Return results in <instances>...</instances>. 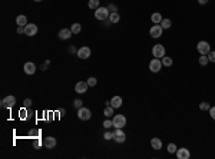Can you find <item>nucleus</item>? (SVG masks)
<instances>
[{
	"label": "nucleus",
	"mask_w": 215,
	"mask_h": 159,
	"mask_svg": "<svg viewBox=\"0 0 215 159\" xmlns=\"http://www.w3.org/2000/svg\"><path fill=\"white\" fill-rule=\"evenodd\" d=\"M109 14H111V12H109L108 7H98V9L95 10V17H96L98 20L109 19Z\"/></svg>",
	"instance_id": "obj_1"
},
{
	"label": "nucleus",
	"mask_w": 215,
	"mask_h": 159,
	"mask_svg": "<svg viewBox=\"0 0 215 159\" xmlns=\"http://www.w3.org/2000/svg\"><path fill=\"white\" fill-rule=\"evenodd\" d=\"M112 133H113V140L118 142V143H122L126 139V135H125V132L122 131V128H115V131Z\"/></svg>",
	"instance_id": "obj_2"
},
{
	"label": "nucleus",
	"mask_w": 215,
	"mask_h": 159,
	"mask_svg": "<svg viewBox=\"0 0 215 159\" xmlns=\"http://www.w3.org/2000/svg\"><path fill=\"white\" fill-rule=\"evenodd\" d=\"M14 105H16V98H14L13 95H9V96H6L2 100V108L3 109H12Z\"/></svg>",
	"instance_id": "obj_3"
},
{
	"label": "nucleus",
	"mask_w": 215,
	"mask_h": 159,
	"mask_svg": "<svg viewBox=\"0 0 215 159\" xmlns=\"http://www.w3.org/2000/svg\"><path fill=\"white\" fill-rule=\"evenodd\" d=\"M112 123H113V128H123L126 125V117L123 115H115L112 117Z\"/></svg>",
	"instance_id": "obj_4"
},
{
	"label": "nucleus",
	"mask_w": 215,
	"mask_h": 159,
	"mask_svg": "<svg viewBox=\"0 0 215 159\" xmlns=\"http://www.w3.org/2000/svg\"><path fill=\"white\" fill-rule=\"evenodd\" d=\"M78 117H79L80 121H89L90 117H92V112L89 110L88 108H79L78 109Z\"/></svg>",
	"instance_id": "obj_5"
},
{
	"label": "nucleus",
	"mask_w": 215,
	"mask_h": 159,
	"mask_svg": "<svg viewBox=\"0 0 215 159\" xmlns=\"http://www.w3.org/2000/svg\"><path fill=\"white\" fill-rule=\"evenodd\" d=\"M196 49H198V52H199L201 55H208V53L211 52L210 43L205 42V40H201V42H198V45H196Z\"/></svg>",
	"instance_id": "obj_6"
},
{
	"label": "nucleus",
	"mask_w": 215,
	"mask_h": 159,
	"mask_svg": "<svg viewBox=\"0 0 215 159\" xmlns=\"http://www.w3.org/2000/svg\"><path fill=\"white\" fill-rule=\"evenodd\" d=\"M152 55H154V57H156V59H162V57L165 56V47L162 46V45H155V46L152 47Z\"/></svg>",
	"instance_id": "obj_7"
},
{
	"label": "nucleus",
	"mask_w": 215,
	"mask_h": 159,
	"mask_svg": "<svg viewBox=\"0 0 215 159\" xmlns=\"http://www.w3.org/2000/svg\"><path fill=\"white\" fill-rule=\"evenodd\" d=\"M162 32H164V29H162L161 24H154V26L151 27V30H149V34L154 39H158V38L162 36Z\"/></svg>",
	"instance_id": "obj_8"
},
{
	"label": "nucleus",
	"mask_w": 215,
	"mask_h": 159,
	"mask_svg": "<svg viewBox=\"0 0 215 159\" xmlns=\"http://www.w3.org/2000/svg\"><path fill=\"white\" fill-rule=\"evenodd\" d=\"M76 55H78V57H79V59H89V57H90V55H92V50H90L88 46H82L79 50H78V53H76Z\"/></svg>",
	"instance_id": "obj_9"
},
{
	"label": "nucleus",
	"mask_w": 215,
	"mask_h": 159,
	"mask_svg": "<svg viewBox=\"0 0 215 159\" xmlns=\"http://www.w3.org/2000/svg\"><path fill=\"white\" fill-rule=\"evenodd\" d=\"M161 67H162V62L159 60V59H152V60L149 62V69L151 72H154V73H158L159 70H161Z\"/></svg>",
	"instance_id": "obj_10"
},
{
	"label": "nucleus",
	"mask_w": 215,
	"mask_h": 159,
	"mask_svg": "<svg viewBox=\"0 0 215 159\" xmlns=\"http://www.w3.org/2000/svg\"><path fill=\"white\" fill-rule=\"evenodd\" d=\"M57 140L56 138H53V136H47V138H45L43 139V146L46 148V149H53L55 146H56Z\"/></svg>",
	"instance_id": "obj_11"
},
{
	"label": "nucleus",
	"mask_w": 215,
	"mask_h": 159,
	"mask_svg": "<svg viewBox=\"0 0 215 159\" xmlns=\"http://www.w3.org/2000/svg\"><path fill=\"white\" fill-rule=\"evenodd\" d=\"M38 33V26L35 23H27L24 26V34L26 36H35Z\"/></svg>",
	"instance_id": "obj_12"
},
{
	"label": "nucleus",
	"mask_w": 215,
	"mask_h": 159,
	"mask_svg": "<svg viewBox=\"0 0 215 159\" xmlns=\"http://www.w3.org/2000/svg\"><path fill=\"white\" fill-rule=\"evenodd\" d=\"M177 158L178 159H189L191 158V154L187 148H181V149H177Z\"/></svg>",
	"instance_id": "obj_13"
},
{
	"label": "nucleus",
	"mask_w": 215,
	"mask_h": 159,
	"mask_svg": "<svg viewBox=\"0 0 215 159\" xmlns=\"http://www.w3.org/2000/svg\"><path fill=\"white\" fill-rule=\"evenodd\" d=\"M23 69H24V73H26V75H33V73L36 72V65H35L33 62H27V63H24Z\"/></svg>",
	"instance_id": "obj_14"
},
{
	"label": "nucleus",
	"mask_w": 215,
	"mask_h": 159,
	"mask_svg": "<svg viewBox=\"0 0 215 159\" xmlns=\"http://www.w3.org/2000/svg\"><path fill=\"white\" fill-rule=\"evenodd\" d=\"M88 82H78L75 86V90L78 92V93H85L86 90H88Z\"/></svg>",
	"instance_id": "obj_15"
},
{
	"label": "nucleus",
	"mask_w": 215,
	"mask_h": 159,
	"mask_svg": "<svg viewBox=\"0 0 215 159\" xmlns=\"http://www.w3.org/2000/svg\"><path fill=\"white\" fill-rule=\"evenodd\" d=\"M72 30L70 29H62L60 32H59V39H62V40H67V39L72 38Z\"/></svg>",
	"instance_id": "obj_16"
},
{
	"label": "nucleus",
	"mask_w": 215,
	"mask_h": 159,
	"mask_svg": "<svg viewBox=\"0 0 215 159\" xmlns=\"http://www.w3.org/2000/svg\"><path fill=\"white\" fill-rule=\"evenodd\" d=\"M111 106H112L113 109H118L122 106V98L121 96H113L112 100H111Z\"/></svg>",
	"instance_id": "obj_17"
},
{
	"label": "nucleus",
	"mask_w": 215,
	"mask_h": 159,
	"mask_svg": "<svg viewBox=\"0 0 215 159\" xmlns=\"http://www.w3.org/2000/svg\"><path fill=\"white\" fill-rule=\"evenodd\" d=\"M151 146H152L155 150H159L162 148V140L159 139V138H152V139H151Z\"/></svg>",
	"instance_id": "obj_18"
},
{
	"label": "nucleus",
	"mask_w": 215,
	"mask_h": 159,
	"mask_svg": "<svg viewBox=\"0 0 215 159\" xmlns=\"http://www.w3.org/2000/svg\"><path fill=\"white\" fill-rule=\"evenodd\" d=\"M16 23L19 24V26H22V27H24V26L27 24V17H26L24 14H19V16L16 17Z\"/></svg>",
	"instance_id": "obj_19"
},
{
	"label": "nucleus",
	"mask_w": 215,
	"mask_h": 159,
	"mask_svg": "<svg viewBox=\"0 0 215 159\" xmlns=\"http://www.w3.org/2000/svg\"><path fill=\"white\" fill-rule=\"evenodd\" d=\"M119 20H121V16H119L118 12H112V13L109 14V22L111 23H118Z\"/></svg>",
	"instance_id": "obj_20"
},
{
	"label": "nucleus",
	"mask_w": 215,
	"mask_h": 159,
	"mask_svg": "<svg viewBox=\"0 0 215 159\" xmlns=\"http://www.w3.org/2000/svg\"><path fill=\"white\" fill-rule=\"evenodd\" d=\"M151 20H152V23L155 24H161V22H162V16H161V13H154L152 16H151Z\"/></svg>",
	"instance_id": "obj_21"
},
{
	"label": "nucleus",
	"mask_w": 215,
	"mask_h": 159,
	"mask_svg": "<svg viewBox=\"0 0 215 159\" xmlns=\"http://www.w3.org/2000/svg\"><path fill=\"white\" fill-rule=\"evenodd\" d=\"M70 30H72L73 34H78V33H80V30H82V26H80V23H73L72 27H70Z\"/></svg>",
	"instance_id": "obj_22"
},
{
	"label": "nucleus",
	"mask_w": 215,
	"mask_h": 159,
	"mask_svg": "<svg viewBox=\"0 0 215 159\" xmlns=\"http://www.w3.org/2000/svg\"><path fill=\"white\" fill-rule=\"evenodd\" d=\"M173 60H172V57H169V56H164L162 57V65L166 66V67H169V66H172Z\"/></svg>",
	"instance_id": "obj_23"
},
{
	"label": "nucleus",
	"mask_w": 215,
	"mask_h": 159,
	"mask_svg": "<svg viewBox=\"0 0 215 159\" xmlns=\"http://www.w3.org/2000/svg\"><path fill=\"white\" fill-rule=\"evenodd\" d=\"M99 0H89V3H88V6H89V9H93V10H96L99 7Z\"/></svg>",
	"instance_id": "obj_24"
},
{
	"label": "nucleus",
	"mask_w": 215,
	"mask_h": 159,
	"mask_svg": "<svg viewBox=\"0 0 215 159\" xmlns=\"http://www.w3.org/2000/svg\"><path fill=\"white\" fill-rule=\"evenodd\" d=\"M103 115H105L106 117H109V116H112V115H113V108L111 106V105L105 108V110H103Z\"/></svg>",
	"instance_id": "obj_25"
},
{
	"label": "nucleus",
	"mask_w": 215,
	"mask_h": 159,
	"mask_svg": "<svg viewBox=\"0 0 215 159\" xmlns=\"http://www.w3.org/2000/svg\"><path fill=\"white\" fill-rule=\"evenodd\" d=\"M171 24H172V22H171L169 19H162V22H161L162 29H169V27H171Z\"/></svg>",
	"instance_id": "obj_26"
},
{
	"label": "nucleus",
	"mask_w": 215,
	"mask_h": 159,
	"mask_svg": "<svg viewBox=\"0 0 215 159\" xmlns=\"http://www.w3.org/2000/svg\"><path fill=\"white\" fill-rule=\"evenodd\" d=\"M208 56H206V55H201V57H199V65L201 66H206L208 65Z\"/></svg>",
	"instance_id": "obj_27"
},
{
	"label": "nucleus",
	"mask_w": 215,
	"mask_h": 159,
	"mask_svg": "<svg viewBox=\"0 0 215 159\" xmlns=\"http://www.w3.org/2000/svg\"><path fill=\"white\" fill-rule=\"evenodd\" d=\"M177 145H175V143H169L168 145V152L169 154H177Z\"/></svg>",
	"instance_id": "obj_28"
},
{
	"label": "nucleus",
	"mask_w": 215,
	"mask_h": 159,
	"mask_svg": "<svg viewBox=\"0 0 215 159\" xmlns=\"http://www.w3.org/2000/svg\"><path fill=\"white\" fill-rule=\"evenodd\" d=\"M86 82H88V85L90 86V88H92V86H96V82H98V80H96V78L90 76V78H89V79L86 80Z\"/></svg>",
	"instance_id": "obj_29"
},
{
	"label": "nucleus",
	"mask_w": 215,
	"mask_h": 159,
	"mask_svg": "<svg viewBox=\"0 0 215 159\" xmlns=\"http://www.w3.org/2000/svg\"><path fill=\"white\" fill-rule=\"evenodd\" d=\"M210 103H206V102H201L199 103V109H201V110H210Z\"/></svg>",
	"instance_id": "obj_30"
},
{
	"label": "nucleus",
	"mask_w": 215,
	"mask_h": 159,
	"mask_svg": "<svg viewBox=\"0 0 215 159\" xmlns=\"http://www.w3.org/2000/svg\"><path fill=\"white\" fill-rule=\"evenodd\" d=\"M82 100L80 99H76V100H73V108H76V109H79V108H82Z\"/></svg>",
	"instance_id": "obj_31"
},
{
	"label": "nucleus",
	"mask_w": 215,
	"mask_h": 159,
	"mask_svg": "<svg viewBox=\"0 0 215 159\" xmlns=\"http://www.w3.org/2000/svg\"><path fill=\"white\" fill-rule=\"evenodd\" d=\"M103 138H105L106 140H111V139H113V133L108 131V132H105V133H103Z\"/></svg>",
	"instance_id": "obj_32"
},
{
	"label": "nucleus",
	"mask_w": 215,
	"mask_h": 159,
	"mask_svg": "<svg viewBox=\"0 0 215 159\" xmlns=\"http://www.w3.org/2000/svg\"><path fill=\"white\" fill-rule=\"evenodd\" d=\"M206 56H208V60H210V62H214V63H215V52L211 50L210 53L206 55Z\"/></svg>",
	"instance_id": "obj_33"
},
{
	"label": "nucleus",
	"mask_w": 215,
	"mask_h": 159,
	"mask_svg": "<svg viewBox=\"0 0 215 159\" xmlns=\"http://www.w3.org/2000/svg\"><path fill=\"white\" fill-rule=\"evenodd\" d=\"M112 126H113L112 121H109V119H106V121L103 122V128H106V129H109V128H112Z\"/></svg>",
	"instance_id": "obj_34"
},
{
	"label": "nucleus",
	"mask_w": 215,
	"mask_h": 159,
	"mask_svg": "<svg viewBox=\"0 0 215 159\" xmlns=\"http://www.w3.org/2000/svg\"><path fill=\"white\" fill-rule=\"evenodd\" d=\"M24 108H30L32 106V99H24Z\"/></svg>",
	"instance_id": "obj_35"
},
{
	"label": "nucleus",
	"mask_w": 215,
	"mask_h": 159,
	"mask_svg": "<svg viewBox=\"0 0 215 159\" xmlns=\"http://www.w3.org/2000/svg\"><path fill=\"white\" fill-rule=\"evenodd\" d=\"M108 9H109L111 13H112V12H118V7L115 5H109V6H108Z\"/></svg>",
	"instance_id": "obj_36"
},
{
	"label": "nucleus",
	"mask_w": 215,
	"mask_h": 159,
	"mask_svg": "<svg viewBox=\"0 0 215 159\" xmlns=\"http://www.w3.org/2000/svg\"><path fill=\"white\" fill-rule=\"evenodd\" d=\"M210 115H211V117L215 121V106H212V108H210Z\"/></svg>",
	"instance_id": "obj_37"
},
{
	"label": "nucleus",
	"mask_w": 215,
	"mask_h": 159,
	"mask_svg": "<svg viewBox=\"0 0 215 159\" xmlns=\"http://www.w3.org/2000/svg\"><path fill=\"white\" fill-rule=\"evenodd\" d=\"M17 33H19V34H22V33H24V27H22V26H19V27H17Z\"/></svg>",
	"instance_id": "obj_38"
},
{
	"label": "nucleus",
	"mask_w": 215,
	"mask_h": 159,
	"mask_svg": "<svg viewBox=\"0 0 215 159\" xmlns=\"http://www.w3.org/2000/svg\"><path fill=\"white\" fill-rule=\"evenodd\" d=\"M19 115H20L22 117H26V110H24V109H22V110L19 112Z\"/></svg>",
	"instance_id": "obj_39"
},
{
	"label": "nucleus",
	"mask_w": 215,
	"mask_h": 159,
	"mask_svg": "<svg viewBox=\"0 0 215 159\" xmlns=\"http://www.w3.org/2000/svg\"><path fill=\"white\" fill-rule=\"evenodd\" d=\"M30 133H32V136H38V135H40V131H32Z\"/></svg>",
	"instance_id": "obj_40"
},
{
	"label": "nucleus",
	"mask_w": 215,
	"mask_h": 159,
	"mask_svg": "<svg viewBox=\"0 0 215 159\" xmlns=\"http://www.w3.org/2000/svg\"><path fill=\"white\" fill-rule=\"evenodd\" d=\"M198 3H199V5H206L208 0H198Z\"/></svg>",
	"instance_id": "obj_41"
},
{
	"label": "nucleus",
	"mask_w": 215,
	"mask_h": 159,
	"mask_svg": "<svg viewBox=\"0 0 215 159\" xmlns=\"http://www.w3.org/2000/svg\"><path fill=\"white\" fill-rule=\"evenodd\" d=\"M69 52H70V53H78V52H76V49H75V47H73V46H72V47H69Z\"/></svg>",
	"instance_id": "obj_42"
},
{
	"label": "nucleus",
	"mask_w": 215,
	"mask_h": 159,
	"mask_svg": "<svg viewBox=\"0 0 215 159\" xmlns=\"http://www.w3.org/2000/svg\"><path fill=\"white\" fill-rule=\"evenodd\" d=\"M40 69H42V70H46V69H47V65H46V63H45V65H42V66H40Z\"/></svg>",
	"instance_id": "obj_43"
},
{
	"label": "nucleus",
	"mask_w": 215,
	"mask_h": 159,
	"mask_svg": "<svg viewBox=\"0 0 215 159\" xmlns=\"http://www.w3.org/2000/svg\"><path fill=\"white\" fill-rule=\"evenodd\" d=\"M35 146H36V148H38V146H40V142H39V140H36V142H35Z\"/></svg>",
	"instance_id": "obj_44"
},
{
	"label": "nucleus",
	"mask_w": 215,
	"mask_h": 159,
	"mask_svg": "<svg viewBox=\"0 0 215 159\" xmlns=\"http://www.w3.org/2000/svg\"><path fill=\"white\" fill-rule=\"evenodd\" d=\"M35 2H42V0H35Z\"/></svg>",
	"instance_id": "obj_45"
}]
</instances>
